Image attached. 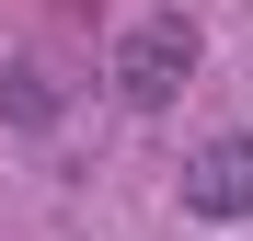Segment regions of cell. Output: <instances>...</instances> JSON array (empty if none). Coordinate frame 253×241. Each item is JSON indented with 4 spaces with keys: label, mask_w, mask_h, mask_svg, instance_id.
Here are the masks:
<instances>
[{
    "label": "cell",
    "mask_w": 253,
    "mask_h": 241,
    "mask_svg": "<svg viewBox=\"0 0 253 241\" xmlns=\"http://www.w3.org/2000/svg\"><path fill=\"white\" fill-rule=\"evenodd\" d=\"M184 207L196 218H253V138H207L184 161Z\"/></svg>",
    "instance_id": "2"
},
{
    "label": "cell",
    "mask_w": 253,
    "mask_h": 241,
    "mask_svg": "<svg viewBox=\"0 0 253 241\" xmlns=\"http://www.w3.org/2000/svg\"><path fill=\"white\" fill-rule=\"evenodd\" d=\"M184 69H196V23H138V34L115 46V92H126V103H161Z\"/></svg>",
    "instance_id": "1"
}]
</instances>
